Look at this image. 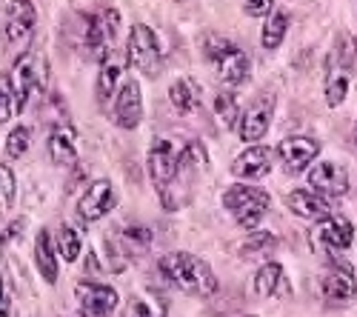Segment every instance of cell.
I'll return each mask as SVG.
<instances>
[{
	"label": "cell",
	"mask_w": 357,
	"mask_h": 317,
	"mask_svg": "<svg viewBox=\"0 0 357 317\" xmlns=\"http://www.w3.org/2000/svg\"><path fill=\"white\" fill-rule=\"evenodd\" d=\"M323 297L329 303H349L357 295V277L349 263H335L320 280Z\"/></svg>",
	"instance_id": "cell-17"
},
{
	"label": "cell",
	"mask_w": 357,
	"mask_h": 317,
	"mask_svg": "<svg viewBox=\"0 0 357 317\" xmlns=\"http://www.w3.org/2000/svg\"><path fill=\"white\" fill-rule=\"evenodd\" d=\"M129 63L143 75V77H158L163 72V49L158 35L152 32V26L146 23H135L129 32Z\"/></svg>",
	"instance_id": "cell-6"
},
{
	"label": "cell",
	"mask_w": 357,
	"mask_h": 317,
	"mask_svg": "<svg viewBox=\"0 0 357 317\" xmlns=\"http://www.w3.org/2000/svg\"><path fill=\"white\" fill-rule=\"evenodd\" d=\"M177 166H181V149H174L169 137L152 140V146H149V175H152V183L160 194L172 186Z\"/></svg>",
	"instance_id": "cell-7"
},
{
	"label": "cell",
	"mask_w": 357,
	"mask_h": 317,
	"mask_svg": "<svg viewBox=\"0 0 357 317\" xmlns=\"http://www.w3.org/2000/svg\"><path fill=\"white\" fill-rule=\"evenodd\" d=\"M169 306L160 295H137L129 300V306L123 309V317H166Z\"/></svg>",
	"instance_id": "cell-26"
},
{
	"label": "cell",
	"mask_w": 357,
	"mask_h": 317,
	"mask_svg": "<svg viewBox=\"0 0 357 317\" xmlns=\"http://www.w3.org/2000/svg\"><path fill=\"white\" fill-rule=\"evenodd\" d=\"M203 54L209 66L215 69V75L223 80V83H243L249 80V54L237 46L234 40L229 38H220V35H206L203 38Z\"/></svg>",
	"instance_id": "cell-2"
},
{
	"label": "cell",
	"mask_w": 357,
	"mask_h": 317,
	"mask_svg": "<svg viewBox=\"0 0 357 317\" xmlns=\"http://www.w3.org/2000/svg\"><path fill=\"white\" fill-rule=\"evenodd\" d=\"M160 275L192 297H212L218 292V277L212 266L189 252H169L158 263Z\"/></svg>",
	"instance_id": "cell-1"
},
{
	"label": "cell",
	"mask_w": 357,
	"mask_h": 317,
	"mask_svg": "<svg viewBox=\"0 0 357 317\" xmlns=\"http://www.w3.org/2000/svg\"><path fill=\"white\" fill-rule=\"evenodd\" d=\"M272 114H275V95L257 98L241 114V140L257 143L260 137H266V132H269V126H272Z\"/></svg>",
	"instance_id": "cell-14"
},
{
	"label": "cell",
	"mask_w": 357,
	"mask_h": 317,
	"mask_svg": "<svg viewBox=\"0 0 357 317\" xmlns=\"http://www.w3.org/2000/svg\"><path fill=\"white\" fill-rule=\"evenodd\" d=\"M23 226H26V217L12 220V223L6 226V232H3V240H15V238H20V235H23Z\"/></svg>",
	"instance_id": "cell-35"
},
{
	"label": "cell",
	"mask_w": 357,
	"mask_h": 317,
	"mask_svg": "<svg viewBox=\"0 0 357 317\" xmlns=\"http://www.w3.org/2000/svg\"><path fill=\"white\" fill-rule=\"evenodd\" d=\"M357 61V43L351 35H340V43L326 61V103L337 109L346 100L349 83H351V69Z\"/></svg>",
	"instance_id": "cell-4"
},
{
	"label": "cell",
	"mask_w": 357,
	"mask_h": 317,
	"mask_svg": "<svg viewBox=\"0 0 357 317\" xmlns=\"http://www.w3.org/2000/svg\"><path fill=\"white\" fill-rule=\"evenodd\" d=\"M320 240L326 243V249H332V252L349 249L351 240H354V226H351V220L343 217V215L326 217L323 226H320Z\"/></svg>",
	"instance_id": "cell-22"
},
{
	"label": "cell",
	"mask_w": 357,
	"mask_h": 317,
	"mask_svg": "<svg viewBox=\"0 0 357 317\" xmlns=\"http://www.w3.org/2000/svg\"><path fill=\"white\" fill-rule=\"evenodd\" d=\"M243 9L252 17H269L275 12V0H243Z\"/></svg>",
	"instance_id": "cell-34"
},
{
	"label": "cell",
	"mask_w": 357,
	"mask_h": 317,
	"mask_svg": "<svg viewBox=\"0 0 357 317\" xmlns=\"http://www.w3.org/2000/svg\"><path fill=\"white\" fill-rule=\"evenodd\" d=\"M12 106H15L12 83H9V77H0V123H6L12 118Z\"/></svg>",
	"instance_id": "cell-33"
},
{
	"label": "cell",
	"mask_w": 357,
	"mask_h": 317,
	"mask_svg": "<svg viewBox=\"0 0 357 317\" xmlns=\"http://www.w3.org/2000/svg\"><path fill=\"white\" fill-rule=\"evenodd\" d=\"M278 246V238L269 232H252L243 243H241V257L252 261V257H263L266 252H272Z\"/></svg>",
	"instance_id": "cell-31"
},
{
	"label": "cell",
	"mask_w": 357,
	"mask_h": 317,
	"mask_svg": "<svg viewBox=\"0 0 357 317\" xmlns=\"http://www.w3.org/2000/svg\"><path fill=\"white\" fill-rule=\"evenodd\" d=\"M309 183H312V192H317V194L340 197L349 192V171H346V166H340L335 160H320L309 171Z\"/></svg>",
	"instance_id": "cell-12"
},
{
	"label": "cell",
	"mask_w": 357,
	"mask_h": 317,
	"mask_svg": "<svg viewBox=\"0 0 357 317\" xmlns=\"http://www.w3.org/2000/svg\"><path fill=\"white\" fill-rule=\"evenodd\" d=\"M169 103L174 106L177 114H192L195 109H200V83H195L192 77H181L169 86Z\"/></svg>",
	"instance_id": "cell-23"
},
{
	"label": "cell",
	"mask_w": 357,
	"mask_h": 317,
	"mask_svg": "<svg viewBox=\"0 0 357 317\" xmlns=\"http://www.w3.org/2000/svg\"><path fill=\"white\" fill-rule=\"evenodd\" d=\"M80 249H83L80 232H77L75 226L63 223L61 229H57V252H61V257L72 263V261H77V257H80Z\"/></svg>",
	"instance_id": "cell-28"
},
{
	"label": "cell",
	"mask_w": 357,
	"mask_h": 317,
	"mask_svg": "<svg viewBox=\"0 0 357 317\" xmlns=\"http://www.w3.org/2000/svg\"><path fill=\"white\" fill-rule=\"evenodd\" d=\"M289 23H291V17H289V12H283V9H278V12H272L269 17H266L263 32H260L263 49H278V46L283 43L286 32H289Z\"/></svg>",
	"instance_id": "cell-25"
},
{
	"label": "cell",
	"mask_w": 357,
	"mask_h": 317,
	"mask_svg": "<svg viewBox=\"0 0 357 317\" xmlns=\"http://www.w3.org/2000/svg\"><path fill=\"white\" fill-rule=\"evenodd\" d=\"M29 146H32V129H29V126H15L9 132V137H6V155L12 160H17V157L26 155Z\"/></svg>",
	"instance_id": "cell-32"
},
{
	"label": "cell",
	"mask_w": 357,
	"mask_h": 317,
	"mask_svg": "<svg viewBox=\"0 0 357 317\" xmlns=\"http://www.w3.org/2000/svg\"><path fill=\"white\" fill-rule=\"evenodd\" d=\"M286 206L297 215V217H306V220H326L335 215V206L329 203L326 194H317L312 189H294L286 197Z\"/></svg>",
	"instance_id": "cell-19"
},
{
	"label": "cell",
	"mask_w": 357,
	"mask_h": 317,
	"mask_svg": "<svg viewBox=\"0 0 357 317\" xmlns=\"http://www.w3.org/2000/svg\"><path fill=\"white\" fill-rule=\"evenodd\" d=\"M155 240V232L149 226H123L117 229V235L109 246H114V254L121 257H140Z\"/></svg>",
	"instance_id": "cell-21"
},
{
	"label": "cell",
	"mask_w": 357,
	"mask_h": 317,
	"mask_svg": "<svg viewBox=\"0 0 357 317\" xmlns=\"http://www.w3.org/2000/svg\"><path fill=\"white\" fill-rule=\"evenodd\" d=\"M49 157L54 166H77V132L69 123H57L49 137Z\"/></svg>",
	"instance_id": "cell-20"
},
{
	"label": "cell",
	"mask_w": 357,
	"mask_h": 317,
	"mask_svg": "<svg viewBox=\"0 0 357 317\" xmlns=\"http://www.w3.org/2000/svg\"><path fill=\"white\" fill-rule=\"evenodd\" d=\"M129 63V54L126 52H117L112 49L103 61H100V72H98V86H95V95H98V103L100 106H109V100L114 98L117 92V83L123 77V69Z\"/></svg>",
	"instance_id": "cell-16"
},
{
	"label": "cell",
	"mask_w": 357,
	"mask_h": 317,
	"mask_svg": "<svg viewBox=\"0 0 357 317\" xmlns=\"http://www.w3.org/2000/svg\"><path fill=\"white\" fill-rule=\"evenodd\" d=\"M278 155L283 160V169L289 175H301L312 166V160L320 155V143L314 137H303V134H291L286 140H280Z\"/></svg>",
	"instance_id": "cell-11"
},
{
	"label": "cell",
	"mask_w": 357,
	"mask_h": 317,
	"mask_svg": "<svg viewBox=\"0 0 357 317\" xmlns=\"http://www.w3.org/2000/svg\"><path fill=\"white\" fill-rule=\"evenodd\" d=\"M12 311V303L6 297V286H3V277H0V317H9Z\"/></svg>",
	"instance_id": "cell-36"
},
{
	"label": "cell",
	"mask_w": 357,
	"mask_h": 317,
	"mask_svg": "<svg viewBox=\"0 0 357 317\" xmlns=\"http://www.w3.org/2000/svg\"><path fill=\"white\" fill-rule=\"evenodd\" d=\"M117 29H121V15L114 9H106L95 17H89L86 23V46H89V54L92 57H103L114 49V38H117Z\"/></svg>",
	"instance_id": "cell-10"
},
{
	"label": "cell",
	"mask_w": 357,
	"mask_h": 317,
	"mask_svg": "<svg viewBox=\"0 0 357 317\" xmlns=\"http://www.w3.org/2000/svg\"><path fill=\"white\" fill-rule=\"evenodd\" d=\"M112 209H114V186L109 180H95L83 192L80 203H77V215L86 223H95V220L106 217Z\"/></svg>",
	"instance_id": "cell-15"
},
{
	"label": "cell",
	"mask_w": 357,
	"mask_h": 317,
	"mask_svg": "<svg viewBox=\"0 0 357 317\" xmlns=\"http://www.w3.org/2000/svg\"><path fill=\"white\" fill-rule=\"evenodd\" d=\"M215 118H218L220 129H231L241 121V106H237V98L231 92H220L215 98Z\"/></svg>",
	"instance_id": "cell-29"
},
{
	"label": "cell",
	"mask_w": 357,
	"mask_h": 317,
	"mask_svg": "<svg viewBox=\"0 0 357 317\" xmlns=\"http://www.w3.org/2000/svg\"><path fill=\"white\" fill-rule=\"evenodd\" d=\"M272 171V149L269 146H249L231 160V175L243 180H260Z\"/></svg>",
	"instance_id": "cell-18"
},
{
	"label": "cell",
	"mask_w": 357,
	"mask_h": 317,
	"mask_svg": "<svg viewBox=\"0 0 357 317\" xmlns=\"http://www.w3.org/2000/svg\"><path fill=\"white\" fill-rule=\"evenodd\" d=\"M35 263L46 283H57V246L52 243L49 229H40L35 238Z\"/></svg>",
	"instance_id": "cell-24"
},
{
	"label": "cell",
	"mask_w": 357,
	"mask_h": 317,
	"mask_svg": "<svg viewBox=\"0 0 357 317\" xmlns=\"http://www.w3.org/2000/svg\"><path fill=\"white\" fill-rule=\"evenodd\" d=\"M269 203H272L269 192L260 189V186L237 183V186L223 192V206L231 212L237 226H243L246 232H257L266 212H269Z\"/></svg>",
	"instance_id": "cell-3"
},
{
	"label": "cell",
	"mask_w": 357,
	"mask_h": 317,
	"mask_svg": "<svg viewBox=\"0 0 357 317\" xmlns=\"http://www.w3.org/2000/svg\"><path fill=\"white\" fill-rule=\"evenodd\" d=\"M15 200H17V180L12 175V169L0 163V223L12 212Z\"/></svg>",
	"instance_id": "cell-30"
},
{
	"label": "cell",
	"mask_w": 357,
	"mask_h": 317,
	"mask_svg": "<svg viewBox=\"0 0 357 317\" xmlns=\"http://www.w3.org/2000/svg\"><path fill=\"white\" fill-rule=\"evenodd\" d=\"M75 295H77L80 317H109L117 309V303H121L112 286L95 283V280H80L75 286Z\"/></svg>",
	"instance_id": "cell-9"
},
{
	"label": "cell",
	"mask_w": 357,
	"mask_h": 317,
	"mask_svg": "<svg viewBox=\"0 0 357 317\" xmlns=\"http://www.w3.org/2000/svg\"><path fill=\"white\" fill-rule=\"evenodd\" d=\"M283 283V266L280 263H266L255 275V295L257 297H272Z\"/></svg>",
	"instance_id": "cell-27"
},
{
	"label": "cell",
	"mask_w": 357,
	"mask_h": 317,
	"mask_svg": "<svg viewBox=\"0 0 357 317\" xmlns=\"http://www.w3.org/2000/svg\"><path fill=\"white\" fill-rule=\"evenodd\" d=\"M246 317H255V314H246Z\"/></svg>",
	"instance_id": "cell-37"
},
{
	"label": "cell",
	"mask_w": 357,
	"mask_h": 317,
	"mask_svg": "<svg viewBox=\"0 0 357 317\" xmlns=\"http://www.w3.org/2000/svg\"><path fill=\"white\" fill-rule=\"evenodd\" d=\"M6 40L15 49H26L38 26V9L32 0H9L6 3Z\"/></svg>",
	"instance_id": "cell-8"
},
{
	"label": "cell",
	"mask_w": 357,
	"mask_h": 317,
	"mask_svg": "<svg viewBox=\"0 0 357 317\" xmlns=\"http://www.w3.org/2000/svg\"><path fill=\"white\" fill-rule=\"evenodd\" d=\"M143 121V95H140V83L135 77L121 83V92H117V103H114V123L121 129H137Z\"/></svg>",
	"instance_id": "cell-13"
},
{
	"label": "cell",
	"mask_w": 357,
	"mask_h": 317,
	"mask_svg": "<svg viewBox=\"0 0 357 317\" xmlns=\"http://www.w3.org/2000/svg\"><path fill=\"white\" fill-rule=\"evenodd\" d=\"M9 83H12V95H15V111H23L29 98L46 86V57H43V52H35V49L20 52V57L12 66Z\"/></svg>",
	"instance_id": "cell-5"
}]
</instances>
